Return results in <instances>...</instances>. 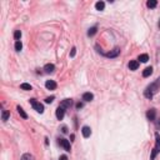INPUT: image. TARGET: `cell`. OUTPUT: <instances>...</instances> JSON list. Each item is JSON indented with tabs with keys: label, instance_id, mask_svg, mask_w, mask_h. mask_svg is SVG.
<instances>
[{
	"label": "cell",
	"instance_id": "484cf974",
	"mask_svg": "<svg viewBox=\"0 0 160 160\" xmlns=\"http://www.w3.org/2000/svg\"><path fill=\"white\" fill-rule=\"evenodd\" d=\"M75 54H76V49H75V48H73V49H71V53H70V56H71V58H74V56H75Z\"/></svg>",
	"mask_w": 160,
	"mask_h": 160
},
{
	"label": "cell",
	"instance_id": "f546056e",
	"mask_svg": "<svg viewBox=\"0 0 160 160\" xmlns=\"http://www.w3.org/2000/svg\"><path fill=\"white\" fill-rule=\"evenodd\" d=\"M155 84H156V85H158V86L160 88V76H159V78H158V79H156V81H155Z\"/></svg>",
	"mask_w": 160,
	"mask_h": 160
},
{
	"label": "cell",
	"instance_id": "3957f363",
	"mask_svg": "<svg viewBox=\"0 0 160 160\" xmlns=\"http://www.w3.org/2000/svg\"><path fill=\"white\" fill-rule=\"evenodd\" d=\"M30 104H31V106L34 108V110H36L38 113H44V106L43 104H40L39 101H36L35 99H30Z\"/></svg>",
	"mask_w": 160,
	"mask_h": 160
},
{
	"label": "cell",
	"instance_id": "7a4b0ae2",
	"mask_svg": "<svg viewBox=\"0 0 160 160\" xmlns=\"http://www.w3.org/2000/svg\"><path fill=\"white\" fill-rule=\"evenodd\" d=\"M158 90H159V86H158L155 83H153V84H150V85H149V86L145 89V91H144V95H145L148 99H151V98H153V95H154V94H155Z\"/></svg>",
	"mask_w": 160,
	"mask_h": 160
},
{
	"label": "cell",
	"instance_id": "52a82bcc",
	"mask_svg": "<svg viewBox=\"0 0 160 160\" xmlns=\"http://www.w3.org/2000/svg\"><path fill=\"white\" fill-rule=\"evenodd\" d=\"M146 117L150 121H155V117H156V110L155 109H150L148 113H146Z\"/></svg>",
	"mask_w": 160,
	"mask_h": 160
},
{
	"label": "cell",
	"instance_id": "7402d4cb",
	"mask_svg": "<svg viewBox=\"0 0 160 160\" xmlns=\"http://www.w3.org/2000/svg\"><path fill=\"white\" fill-rule=\"evenodd\" d=\"M21 160H34V156L30 155L29 153H28V154H24V155L21 156Z\"/></svg>",
	"mask_w": 160,
	"mask_h": 160
},
{
	"label": "cell",
	"instance_id": "d6986e66",
	"mask_svg": "<svg viewBox=\"0 0 160 160\" xmlns=\"http://www.w3.org/2000/svg\"><path fill=\"white\" fill-rule=\"evenodd\" d=\"M96 31H98V28H96V26H93V28H90V29H89L88 35H89V36H93V35H95V34H96Z\"/></svg>",
	"mask_w": 160,
	"mask_h": 160
},
{
	"label": "cell",
	"instance_id": "2e32d148",
	"mask_svg": "<svg viewBox=\"0 0 160 160\" xmlns=\"http://www.w3.org/2000/svg\"><path fill=\"white\" fill-rule=\"evenodd\" d=\"M151 74H153V68L149 66V68H146L145 70L143 71V76H144V78H148V76H150Z\"/></svg>",
	"mask_w": 160,
	"mask_h": 160
},
{
	"label": "cell",
	"instance_id": "44dd1931",
	"mask_svg": "<svg viewBox=\"0 0 160 160\" xmlns=\"http://www.w3.org/2000/svg\"><path fill=\"white\" fill-rule=\"evenodd\" d=\"M14 38L16 41H20V38H21V31L20 30H16L14 33Z\"/></svg>",
	"mask_w": 160,
	"mask_h": 160
},
{
	"label": "cell",
	"instance_id": "83f0119b",
	"mask_svg": "<svg viewBox=\"0 0 160 160\" xmlns=\"http://www.w3.org/2000/svg\"><path fill=\"white\" fill-rule=\"evenodd\" d=\"M59 160H68V156H66V155H61V156L59 158Z\"/></svg>",
	"mask_w": 160,
	"mask_h": 160
},
{
	"label": "cell",
	"instance_id": "277c9868",
	"mask_svg": "<svg viewBox=\"0 0 160 160\" xmlns=\"http://www.w3.org/2000/svg\"><path fill=\"white\" fill-rule=\"evenodd\" d=\"M119 54H120V49H119V48H114L113 50H110L109 53H106L105 56H106V58H117Z\"/></svg>",
	"mask_w": 160,
	"mask_h": 160
},
{
	"label": "cell",
	"instance_id": "8fae6325",
	"mask_svg": "<svg viewBox=\"0 0 160 160\" xmlns=\"http://www.w3.org/2000/svg\"><path fill=\"white\" fill-rule=\"evenodd\" d=\"M81 133H83V136H84V138H89V136L91 135V129H90L89 126H83Z\"/></svg>",
	"mask_w": 160,
	"mask_h": 160
},
{
	"label": "cell",
	"instance_id": "4316f807",
	"mask_svg": "<svg viewBox=\"0 0 160 160\" xmlns=\"http://www.w3.org/2000/svg\"><path fill=\"white\" fill-rule=\"evenodd\" d=\"M83 106H84V104H83V103H78V104H76V109H81Z\"/></svg>",
	"mask_w": 160,
	"mask_h": 160
},
{
	"label": "cell",
	"instance_id": "7c38bea8",
	"mask_svg": "<svg viewBox=\"0 0 160 160\" xmlns=\"http://www.w3.org/2000/svg\"><path fill=\"white\" fill-rule=\"evenodd\" d=\"M138 68H139V61L131 60L130 63H129V69H130V70H136Z\"/></svg>",
	"mask_w": 160,
	"mask_h": 160
},
{
	"label": "cell",
	"instance_id": "9a60e30c",
	"mask_svg": "<svg viewBox=\"0 0 160 160\" xmlns=\"http://www.w3.org/2000/svg\"><path fill=\"white\" fill-rule=\"evenodd\" d=\"M156 5H158V1H156V0H149V1L146 3V6H148V8H150V9L156 8Z\"/></svg>",
	"mask_w": 160,
	"mask_h": 160
},
{
	"label": "cell",
	"instance_id": "9c48e42d",
	"mask_svg": "<svg viewBox=\"0 0 160 160\" xmlns=\"http://www.w3.org/2000/svg\"><path fill=\"white\" fill-rule=\"evenodd\" d=\"M54 70H55V65H54V64H46V65L44 66V71L46 74L54 73Z\"/></svg>",
	"mask_w": 160,
	"mask_h": 160
},
{
	"label": "cell",
	"instance_id": "e0dca14e",
	"mask_svg": "<svg viewBox=\"0 0 160 160\" xmlns=\"http://www.w3.org/2000/svg\"><path fill=\"white\" fill-rule=\"evenodd\" d=\"M104 8H105V3L104 1H98L95 4V9L96 10H104Z\"/></svg>",
	"mask_w": 160,
	"mask_h": 160
},
{
	"label": "cell",
	"instance_id": "d4e9b609",
	"mask_svg": "<svg viewBox=\"0 0 160 160\" xmlns=\"http://www.w3.org/2000/svg\"><path fill=\"white\" fill-rule=\"evenodd\" d=\"M54 99H55V96H48V98L45 99V103H46V104H51V103L54 101Z\"/></svg>",
	"mask_w": 160,
	"mask_h": 160
},
{
	"label": "cell",
	"instance_id": "6da1fadb",
	"mask_svg": "<svg viewBox=\"0 0 160 160\" xmlns=\"http://www.w3.org/2000/svg\"><path fill=\"white\" fill-rule=\"evenodd\" d=\"M160 153V135L159 133H155V146L151 151V156H150V160H155L156 155Z\"/></svg>",
	"mask_w": 160,
	"mask_h": 160
},
{
	"label": "cell",
	"instance_id": "f1b7e54d",
	"mask_svg": "<svg viewBox=\"0 0 160 160\" xmlns=\"http://www.w3.org/2000/svg\"><path fill=\"white\" fill-rule=\"evenodd\" d=\"M61 131H63L64 134H66V133H68V128H66V126H63V129H61Z\"/></svg>",
	"mask_w": 160,
	"mask_h": 160
},
{
	"label": "cell",
	"instance_id": "8992f818",
	"mask_svg": "<svg viewBox=\"0 0 160 160\" xmlns=\"http://www.w3.org/2000/svg\"><path fill=\"white\" fill-rule=\"evenodd\" d=\"M71 105H73V100H71V99H64L63 101L60 103L59 106H61V108H64V109H68V108H70Z\"/></svg>",
	"mask_w": 160,
	"mask_h": 160
},
{
	"label": "cell",
	"instance_id": "ffe728a7",
	"mask_svg": "<svg viewBox=\"0 0 160 160\" xmlns=\"http://www.w3.org/2000/svg\"><path fill=\"white\" fill-rule=\"evenodd\" d=\"M139 60H140L141 63H146V61L149 60V56H148V54H141V55H139Z\"/></svg>",
	"mask_w": 160,
	"mask_h": 160
},
{
	"label": "cell",
	"instance_id": "ba28073f",
	"mask_svg": "<svg viewBox=\"0 0 160 160\" xmlns=\"http://www.w3.org/2000/svg\"><path fill=\"white\" fill-rule=\"evenodd\" d=\"M45 86H46V89H49V90H55L56 89V83L54 81V80H48L46 83H45Z\"/></svg>",
	"mask_w": 160,
	"mask_h": 160
},
{
	"label": "cell",
	"instance_id": "4dcf8cb0",
	"mask_svg": "<svg viewBox=\"0 0 160 160\" xmlns=\"http://www.w3.org/2000/svg\"><path fill=\"white\" fill-rule=\"evenodd\" d=\"M70 139H71V141L75 139V135H74V134H71V135H70Z\"/></svg>",
	"mask_w": 160,
	"mask_h": 160
},
{
	"label": "cell",
	"instance_id": "30bf717a",
	"mask_svg": "<svg viewBox=\"0 0 160 160\" xmlns=\"http://www.w3.org/2000/svg\"><path fill=\"white\" fill-rule=\"evenodd\" d=\"M64 115H65V109L61 108V106H59L58 109H56V118H58V120H63Z\"/></svg>",
	"mask_w": 160,
	"mask_h": 160
},
{
	"label": "cell",
	"instance_id": "1f68e13d",
	"mask_svg": "<svg viewBox=\"0 0 160 160\" xmlns=\"http://www.w3.org/2000/svg\"><path fill=\"white\" fill-rule=\"evenodd\" d=\"M158 126L160 128V119H159V121H158Z\"/></svg>",
	"mask_w": 160,
	"mask_h": 160
},
{
	"label": "cell",
	"instance_id": "5bb4252c",
	"mask_svg": "<svg viewBox=\"0 0 160 160\" xmlns=\"http://www.w3.org/2000/svg\"><path fill=\"white\" fill-rule=\"evenodd\" d=\"M16 110H18V113L20 114V117L23 118V119H28V114L24 111V109H23L21 106H18V108H16Z\"/></svg>",
	"mask_w": 160,
	"mask_h": 160
},
{
	"label": "cell",
	"instance_id": "d6a6232c",
	"mask_svg": "<svg viewBox=\"0 0 160 160\" xmlns=\"http://www.w3.org/2000/svg\"><path fill=\"white\" fill-rule=\"evenodd\" d=\"M159 28H160V21H159Z\"/></svg>",
	"mask_w": 160,
	"mask_h": 160
},
{
	"label": "cell",
	"instance_id": "ac0fdd59",
	"mask_svg": "<svg viewBox=\"0 0 160 160\" xmlns=\"http://www.w3.org/2000/svg\"><path fill=\"white\" fill-rule=\"evenodd\" d=\"M9 115H10V113H9L8 110H3V114H1V119H3V121H6V120L9 119Z\"/></svg>",
	"mask_w": 160,
	"mask_h": 160
},
{
	"label": "cell",
	"instance_id": "603a6c76",
	"mask_svg": "<svg viewBox=\"0 0 160 160\" xmlns=\"http://www.w3.org/2000/svg\"><path fill=\"white\" fill-rule=\"evenodd\" d=\"M20 88H21L23 90H31V85H30V84H26V83H23V84L20 85Z\"/></svg>",
	"mask_w": 160,
	"mask_h": 160
},
{
	"label": "cell",
	"instance_id": "cb8c5ba5",
	"mask_svg": "<svg viewBox=\"0 0 160 160\" xmlns=\"http://www.w3.org/2000/svg\"><path fill=\"white\" fill-rule=\"evenodd\" d=\"M23 49V44H21V41H16L15 43V50L16 51H20Z\"/></svg>",
	"mask_w": 160,
	"mask_h": 160
},
{
	"label": "cell",
	"instance_id": "4fadbf2b",
	"mask_svg": "<svg viewBox=\"0 0 160 160\" xmlns=\"http://www.w3.org/2000/svg\"><path fill=\"white\" fill-rule=\"evenodd\" d=\"M94 99V95L91 93H84L83 94V100L84 101H91Z\"/></svg>",
	"mask_w": 160,
	"mask_h": 160
},
{
	"label": "cell",
	"instance_id": "5b68a950",
	"mask_svg": "<svg viewBox=\"0 0 160 160\" xmlns=\"http://www.w3.org/2000/svg\"><path fill=\"white\" fill-rule=\"evenodd\" d=\"M59 144L63 146L66 151H70V150H71V148H70V143H69V140H66V139H60V140H59Z\"/></svg>",
	"mask_w": 160,
	"mask_h": 160
}]
</instances>
